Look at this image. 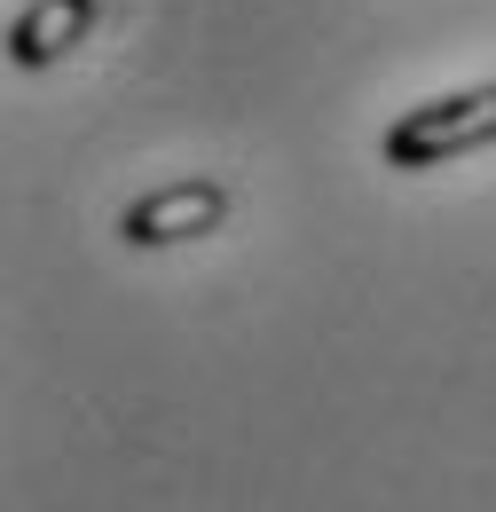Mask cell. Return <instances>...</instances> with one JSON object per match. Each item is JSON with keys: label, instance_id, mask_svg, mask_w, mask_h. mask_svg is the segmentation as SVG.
Wrapping results in <instances>:
<instances>
[{"label": "cell", "instance_id": "obj_1", "mask_svg": "<svg viewBox=\"0 0 496 512\" xmlns=\"http://www.w3.org/2000/svg\"><path fill=\"white\" fill-rule=\"evenodd\" d=\"M386 166L394 174H434L449 158H473V150H496V79L481 87H457V95H434L418 111H402L394 127L378 134Z\"/></svg>", "mask_w": 496, "mask_h": 512}, {"label": "cell", "instance_id": "obj_3", "mask_svg": "<svg viewBox=\"0 0 496 512\" xmlns=\"http://www.w3.org/2000/svg\"><path fill=\"white\" fill-rule=\"evenodd\" d=\"M95 8H103V0H24V16L8 24V64H16V71L63 64L71 48H87Z\"/></svg>", "mask_w": 496, "mask_h": 512}, {"label": "cell", "instance_id": "obj_2", "mask_svg": "<svg viewBox=\"0 0 496 512\" xmlns=\"http://www.w3.org/2000/svg\"><path fill=\"white\" fill-rule=\"evenodd\" d=\"M221 221H229V190L205 182V174H189V182H166V190L134 197L119 213V237L134 253H158V245H197V237H213Z\"/></svg>", "mask_w": 496, "mask_h": 512}]
</instances>
